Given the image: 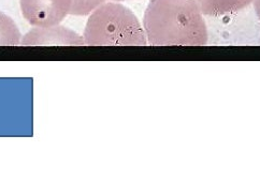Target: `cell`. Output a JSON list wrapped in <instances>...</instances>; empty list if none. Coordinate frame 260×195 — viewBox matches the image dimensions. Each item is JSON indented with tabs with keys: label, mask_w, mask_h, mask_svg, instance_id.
Returning a JSON list of instances; mask_svg holds the SVG:
<instances>
[{
	"label": "cell",
	"mask_w": 260,
	"mask_h": 195,
	"mask_svg": "<svg viewBox=\"0 0 260 195\" xmlns=\"http://www.w3.org/2000/svg\"><path fill=\"white\" fill-rule=\"evenodd\" d=\"M147 44L203 46L209 32L196 0H151L143 17Z\"/></svg>",
	"instance_id": "cell-1"
},
{
	"label": "cell",
	"mask_w": 260,
	"mask_h": 195,
	"mask_svg": "<svg viewBox=\"0 0 260 195\" xmlns=\"http://www.w3.org/2000/svg\"><path fill=\"white\" fill-rule=\"evenodd\" d=\"M88 46H145L143 26L127 7L115 2L105 3L89 14L84 34Z\"/></svg>",
	"instance_id": "cell-2"
},
{
	"label": "cell",
	"mask_w": 260,
	"mask_h": 195,
	"mask_svg": "<svg viewBox=\"0 0 260 195\" xmlns=\"http://www.w3.org/2000/svg\"><path fill=\"white\" fill-rule=\"evenodd\" d=\"M23 17L34 27H51L70 14L72 0H20Z\"/></svg>",
	"instance_id": "cell-3"
},
{
	"label": "cell",
	"mask_w": 260,
	"mask_h": 195,
	"mask_svg": "<svg viewBox=\"0 0 260 195\" xmlns=\"http://www.w3.org/2000/svg\"><path fill=\"white\" fill-rule=\"evenodd\" d=\"M83 35L61 25L32 27L23 35L21 46H83Z\"/></svg>",
	"instance_id": "cell-4"
},
{
	"label": "cell",
	"mask_w": 260,
	"mask_h": 195,
	"mask_svg": "<svg viewBox=\"0 0 260 195\" xmlns=\"http://www.w3.org/2000/svg\"><path fill=\"white\" fill-rule=\"evenodd\" d=\"M254 0H196L203 15L224 16L237 13L253 4Z\"/></svg>",
	"instance_id": "cell-5"
},
{
	"label": "cell",
	"mask_w": 260,
	"mask_h": 195,
	"mask_svg": "<svg viewBox=\"0 0 260 195\" xmlns=\"http://www.w3.org/2000/svg\"><path fill=\"white\" fill-rule=\"evenodd\" d=\"M23 35L12 18L0 11V46L21 45Z\"/></svg>",
	"instance_id": "cell-6"
},
{
	"label": "cell",
	"mask_w": 260,
	"mask_h": 195,
	"mask_svg": "<svg viewBox=\"0 0 260 195\" xmlns=\"http://www.w3.org/2000/svg\"><path fill=\"white\" fill-rule=\"evenodd\" d=\"M106 2L107 0H72L70 14L76 16L89 15L96 8Z\"/></svg>",
	"instance_id": "cell-7"
},
{
	"label": "cell",
	"mask_w": 260,
	"mask_h": 195,
	"mask_svg": "<svg viewBox=\"0 0 260 195\" xmlns=\"http://www.w3.org/2000/svg\"><path fill=\"white\" fill-rule=\"evenodd\" d=\"M254 8H255V12L260 21V0H254Z\"/></svg>",
	"instance_id": "cell-8"
},
{
	"label": "cell",
	"mask_w": 260,
	"mask_h": 195,
	"mask_svg": "<svg viewBox=\"0 0 260 195\" xmlns=\"http://www.w3.org/2000/svg\"><path fill=\"white\" fill-rule=\"evenodd\" d=\"M109 2H115V3H119V2H126V0H109Z\"/></svg>",
	"instance_id": "cell-9"
}]
</instances>
